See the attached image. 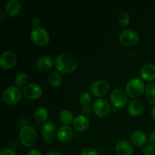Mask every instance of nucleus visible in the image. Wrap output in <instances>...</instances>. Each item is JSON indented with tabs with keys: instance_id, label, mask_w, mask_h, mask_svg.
<instances>
[{
	"instance_id": "34",
	"label": "nucleus",
	"mask_w": 155,
	"mask_h": 155,
	"mask_svg": "<svg viewBox=\"0 0 155 155\" xmlns=\"http://www.w3.org/2000/svg\"><path fill=\"white\" fill-rule=\"evenodd\" d=\"M45 155H63L61 152L59 151H50V152H48L47 154H45Z\"/></svg>"
},
{
	"instance_id": "29",
	"label": "nucleus",
	"mask_w": 155,
	"mask_h": 155,
	"mask_svg": "<svg viewBox=\"0 0 155 155\" xmlns=\"http://www.w3.org/2000/svg\"><path fill=\"white\" fill-rule=\"evenodd\" d=\"M144 155H154L155 153V148L154 145H145L142 150Z\"/></svg>"
},
{
	"instance_id": "26",
	"label": "nucleus",
	"mask_w": 155,
	"mask_h": 155,
	"mask_svg": "<svg viewBox=\"0 0 155 155\" xmlns=\"http://www.w3.org/2000/svg\"><path fill=\"white\" fill-rule=\"evenodd\" d=\"M118 21L122 26H127L130 23V15L125 11H121L118 15Z\"/></svg>"
},
{
	"instance_id": "22",
	"label": "nucleus",
	"mask_w": 155,
	"mask_h": 155,
	"mask_svg": "<svg viewBox=\"0 0 155 155\" xmlns=\"http://www.w3.org/2000/svg\"><path fill=\"white\" fill-rule=\"evenodd\" d=\"M48 117V111L44 107H39L35 110L34 118L38 122H44Z\"/></svg>"
},
{
	"instance_id": "21",
	"label": "nucleus",
	"mask_w": 155,
	"mask_h": 155,
	"mask_svg": "<svg viewBox=\"0 0 155 155\" xmlns=\"http://www.w3.org/2000/svg\"><path fill=\"white\" fill-rule=\"evenodd\" d=\"M145 97L148 102L155 104V81L150 82L146 85Z\"/></svg>"
},
{
	"instance_id": "17",
	"label": "nucleus",
	"mask_w": 155,
	"mask_h": 155,
	"mask_svg": "<svg viewBox=\"0 0 155 155\" xmlns=\"http://www.w3.org/2000/svg\"><path fill=\"white\" fill-rule=\"evenodd\" d=\"M130 140H131L132 143L136 146H143L146 144L148 138L144 132L136 130V131L132 133L131 136H130Z\"/></svg>"
},
{
	"instance_id": "35",
	"label": "nucleus",
	"mask_w": 155,
	"mask_h": 155,
	"mask_svg": "<svg viewBox=\"0 0 155 155\" xmlns=\"http://www.w3.org/2000/svg\"><path fill=\"white\" fill-rule=\"evenodd\" d=\"M151 117H152L155 120V105L152 107V109H151Z\"/></svg>"
},
{
	"instance_id": "32",
	"label": "nucleus",
	"mask_w": 155,
	"mask_h": 155,
	"mask_svg": "<svg viewBox=\"0 0 155 155\" xmlns=\"http://www.w3.org/2000/svg\"><path fill=\"white\" fill-rule=\"evenodd\" d=\"M40 23V19H39V18H37V17H35V18H33V20H32V24H33L35 27H39Z\"/></svg>"
},
{
	"instance_id": "24",
	"label": "nucleus",
	"mask_w": 155,
	"mask_h": 155,
	"mask_svg": "<svg viewBox=\"0 0 155 155\" xmlns=\"http://www.w3.org/2000/svg\"><path fill=\"white\" fill-rule=\"evenodd\" d=\"M48 83L53 87H58L61 83V77L57 71H52L48 75Z\"/></svg>"
},
{
	"instance_id": "2",
	"label": "nucleus",
	"mask_w": 155,
	"mask_h": 155,
	"mask_svg": "<svg viewBox=\"0 0 155 155\" xmlns=\"http://www.w3.org/2000/svg\"><path fill=\"white\" fill-rule=\"evenodd\" d=\"M20 139L21 143L27 147L32 146L37 140V132L34 127L24 125L20 130Z\"/></svg>"
},
{
	"instance_id": "14",
	"label": "nucleus",
	"mask_w": 155,
	"mask_h": 155,
	"mask_svg": "<svg viewBox=\"0 0 155 155\" xmlns=\"http://www.w3.org/2000/svg\"><path fill=\"white\" fill-rule=\"evenodd\" d=\"M140 76L145 81L152 82L155 79V65L151 63L144 64L141 68Z\"/></svg>"
},
{
	"instance_id": "13",
	"label": "nucleus",
	"mask_w": 155,
	"mask_h": 155,
	"mask_svg": "<svg viewBox=\"0 0 155 155\" xmlns=\"http://www.w3.org/2000/svg\"><path fill=\"white\" fill-rule=\"evenodd\" d=\"M115 151L118 155H132L133 153V145L125 139H120L115 146Z\"/></svg>"
},
{
	"instance_id": "23",
	"label": "nucleus",
	"mask_w": 155,
	"mask_h": 155,
	"mask_svg": "<svg viewBox=\"0 0 155 155\" xmlns=\"http://www.w3.org/2000/svg\"><path fill=\"white\" fill-rule=\"evenodd\" d=\"M59 118H60L61 121L64 125H68L71 124L73 120V114L71 110H67V109H64L59 114Z\"/></svg>"
},
{
	"instance_id": "1",
	"label": "nucleus",
	"mask_w": 155,
	"mask_h": 155,
	"mask_svg": "<svg viewBox=\"0 0 155 155\" xmlns=\"http://www.w3.org/2000/svg\"><path fill=\"white\" fill-rule=\"evenodd\" d=\"M77 65L76 59L67 53L60 54L54 61V68L56 71L62 74L72 72L77 68Z\"/></svg>"
},
{
	"instance_id": "15",
	"label": "nucleus",
	"mask_w": 155,
	"mask_h": 155,
	"mask_svg": "<svg viewBox=\"0 0 155 155\" xmlns=\"http://www.w3.org/2000/svg\"><path fill=\"white\" fill-rule=\"evenodd\" d=\"M144 110V104L139 99H133L129 103L127 110L133 117H137L142 113Z\"/></svg>"
},
{
	"instance_id": "7",
	"label": "nucleus",
	"mask_w": 155,
	"mask_h": 155,
	"mask_svg": "<svg viewBox=\"0 0 155 155\" xmlns=\"http://www.w3.org/2000/svg\"><path fill=\"white\" fill-rule=\"evenodd\" d=\"M90 91L95 97H102L107 93L110 86L107 81L104 80H98L93 82L90 86Z\"/></svg>"
},
{
	"instance_id": "11",
	"label": "nucleus",
	"mask_w": 155,
	"mask_h": 155,
	"mask_svg": "<svg viewBox=\"0 0 155 155\" xmlns=\"http://www.w3.org/2000/svg\"><path fill=\"white\" fill-rule=\"evenodd\" d=\"M24 96L30 99H36L39 98L42 93V89L36 83H28L24 87L23 90Z\"/></svg>"
},
{
	"instance_id": "31",
	"label": "nucleus",
	"mask_w": 155,
	"mask_h": 155,
	"mask_svg": "<svg viewBox=\"0 0 155 155\" xmlns=\"http://www.w3.org/2000/svg\"><path fill=\"white\" fill-rule=\"evenodd\" d=\"M27 155H42V154L39 150L34 148V149L30 150V151L27 152Z\"/></svg>"
},
{
	"instance_id": "16",
	"label": "nucleus",
	"mask_w": 155,
	"mask_h": 155,
	"mask_svg": "<svg viewBox=\"0 0 155 155\" xmlns=\"http://www.w3.org/2000/svg\"><path fill=\"white\" fill-rule=\"evenodd\" d=\"M73 136V130L69 125L61 126L57 131V136L61 142H68Z\"/></svg>"
},
{
	"instance_id": "25",
	"label": "nucleus",
	"mask_w": 155,
	"mask_h": 155,
	"mask_svg": "<svg viewBox=\"0 0 155 155\" xmlns=\"http://www.w3.org/2000/svg\"><path fill=\"white\" fill-rule=\"evenodd\" d=\"M27 82H28V77L24 72L19 73L15 77V83H16L17 86H19V87L24 86V87L26 85H27Z\"/></svg>"
},
{
	"instance_id": "18",
	"label": "nucleus",
	"mask_w": 155,
	"mask_h": 155,
	"mask_svg": "<svg viewBox=\"0 0 155 155\" xmlns=\"http://www.w3.org/2000/svg\"><path fill=\"white\" fill-rule=\"evenodd\" d=\"M21 9V3L18 0H8L6 2L5 11L9 16H15L18 15Z\"/></svg>"
},
{
	"instance_id": "8",
	"label": "nucleus",
	"mask_w": 155,
	"mask_h": 155,
	"mask_svg": "<svg viewBox=\"0 0 155 155\" xmlns=\"http://www.w3.org/2000/svg\"><path fill=\"white\" fill-rule=\"evenodd\" d=\"M128 101L127 93L122 89H115L110 94V101L114 107H122Z\"/></svg>"
},
{
	"instance_id": "30",
	"label": "nucleus",
	"mask_w": 155,
	"mask_h": 155,
	"mask_svg": "<svg viewBox=\"0 0 155 155\" xmlns=\"http://www.w3.org/2000/svg\"><path fill=\"white\" fill-rule=\"evenodd\" d=\"M0 155H17L16 152L15 151H13L12 149L10 148H6V149L2 150L1 151V154Z\"/></svg>"
},
{
	"instance_id": "6",
	"label": "nucleus",
	"mask_w": 155,
	"mask_h": 155,
	"mask_svg": "<svg viewBox=\"0 0 155 155\" xmlns=\"http://www.w3.org/2000/svg\"><path fill=\"white\" fill-rule=\"evenodd\" d=\"M119 40L123 45H127V46H132L138 42L139 35L133 30L125 29L120 33Z\"/></svg>"
},
{
	"instance_id": "19",
	"label": "nucleus",
	"mask_w": 155,
	"mask_h": 155,
	"mask_svg": "<svg viewBox=\"0 0 155 155\" xmlns=\"http://www.w3.org/2000/svg\"><path fill=\"white\" fill-rule=\"evenodd\" d=\"M36 68L42 71H48L51 68L53 65V60L50 56L48 55H43L41 56L40 58L37 59L36 61Z\"/></svg>"
},
{
	"instance_id": "4",
	"label": "nucleus",
	"mask_w": 155,
	"mask_h": 155,
	"mask_svg": "<svg viewBox=\"0 0 155 155\" xmlns=\"http://www.w3.org/2000/svg\"><path fill=\"white\" fill-rule=\"evenodd\" d=\"M30 38L32 41L37 45H44L48 42L50 39L48 31L43 27H34L30 32Z\"/></svg>"
},
{
	"instance_id": "9",
	"label": "nucleus",
	"mask_w": 155,
	"mask_h": 155,
	"mask_svg": "<svg viewBox=\"0 0 155 155\" xmlns=\"http://www.w3.org/2000/svg\"><path fill=\"white\" fill-rule=\"evenodd\" d=\"M93 110L95 114L100 117H104L107 116L110 110V104L104 98H98L93 104Z\"/></svg>"
},
{
	"instance_id": "20",
	"label": "nucleus",
	"mask_w": 155,
	"mask_h": 155,
	"mask_svg": "<svg viewBox=\"0 0 155 155\" xmlns=\"http://www.w3.org/2000/svg\"><path fill=\"white\" fill-rule=\"evenodd\" d=\"M89 126V119L83 115H79V116L76 117L73 121V127L79 131H83V130H86Z\"/></svg>"
},
{
	"instance_id": "3",
	"label": "nucleus",
	"mask_w": 155,
	"mask_h": 155,
	"mask_svg": "<svg viewBox=\"0 0 155 155\" xmlns=\"http://www.w3.org/2000/svg\"><path fill=\"white\" fill-rule=\"evenodd\" d=\"M145 89L144 82L139 77L131 79L126 85V92L133 98H136L142 95Z\"/></svg>"
},
{
	"instance_id": "27",
	"label": "nucleus",
	"mask_w": 155,
	"mask_h": 155,
	"mask_svg": "<svg viewBox=\"0 0 155 155\" xmlns=\"http://www.w3.org/2000/svg\"><path fill=\"white\" fill-rule=\"evenodd\" d=\"M80 102L83 106H88L91 102V95L88 91H83L80 96Z\"/></svg>"
},
{
	"instance_id": "12",
	"label": "nucleus",
	"mask_w": 155,
	"mask_h": 155,
	"mask_svg": "<svg viewBox=\"0 0 155 155\" xmlns=\"http://www.w3.org/2000/svg\"><path fill=\"white\" fill-rule=\"evenodd\" d=\"M17 57L12 51H5L0 56V65L4 69H9L15 64Z\"/></svg>"
},
{
	"instance_id": "28",
	"label": "nucleus",
	"mask_w": 155,
	"mask_h": 155,
	"mask_svg": "<svg viewBox=\"0 0 155 155\" xmlns=\"http://www.w3.org/2000/svg\"><path fill=\"white\" fill-rule=\"evenodd\" d=\"M80 155H98V153L93 147H86L80 151Z\"/></svg>"
},
{
	"instance_id": "10",
	"label": "nucleus",
	"mask_w": 155,
	"mask_h": 155,
	"mask_svg": "<svg viewBox=\"0 0 155 155\" xmlns=\"http://www.w3.org/2000/svg\"><path fill=\"white\" fill-rule=\"evenodd\" d=\"M56 133V127L54 124L46 122L41 127V135L43 141L46 143H50L54 139Z\"/></svg>"
},
{
	"instance_id": "5",
	"label": "nucleus",
	"mask_w": 155,
	"mask_h": 155,
	"mask_svg": "<svg viewBox=\"0 0 155 155\" xmlns=\"http://www.w3.org/2000/svg\"><path fill=\"white\" fill-rule=\"evenodd\" d=\"M21 90L18 88V86H11L3 91L2 98L7 104H15L21 99Z\"/></svg>"
},
{
	"instance_id": "33",
	"label": "nucleus",
	"mask_w": 155,
	"mask_h": 155,
	"mask_svg": "<svg viewBox=\"0 0 155 155\" xmlns=\"http://www.w3.org/2000/svg\"><path fill=\"white\" fill-rule=\"evenodd\" d=\"M149 141H150V142H151V145H154V146L155 147V130H153V131L151 132V134H150Z\"/></svg>"
}]
</instances>
